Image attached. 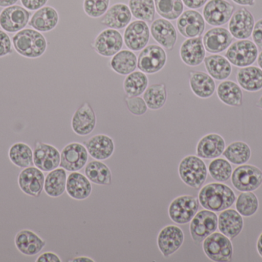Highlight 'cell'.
Returning a JSON list of instances; mask_svg holds the SVG:
<instances>
[{"mask_svg": "<svg viewBox=\"0 0 262 262\" xmlns=\"http://www.w3.org/2000/svg\"><path fill=\"white\" fill-rule=\"evenodd\" d=\"M198 199L203 209L220 212L232 206L236 195L229 186L222 183H212L202 188Z\"/></svg>", "mask_w": 262, "mask_h": 262, "instance_id": "6da1fadb", "label": "cell"}, {"mask_svg": "<svg viewBox=\"0 0 262 262\" xmlns=\"http://www.w3.org/2000/svg\"><path fill=\"white\" fill-rule=\"evenodd\" d=\"M12 41L15 52L23 58H40L48 49V42L45 35L34 29H23L16 32Z\"/></svg>", "mask_w": 262, "mask_h": 262, "instance_id": "7a4b0ae2", "label": "cell"}, {"mask_svg": "<svg viewBox=\"0 0 262 262\" xmlns=\"http://www.w3.org/2000/svg\"><path fill=\"white\" fill-rule=\"evenodd\" d=\"M179 175L183 183L192 189H199L206 181L208 169L206 163L200 157L188 155L180 162Z\"/></svg>", "mask_w": 262, "mask_h": 262, "instance_id": "3957f363", "label": "cell"}, {"mask_svg": "<svg viewBox=\"0 0 262 262\" xmlns=\"http://www.w3.org/2000/svg\"><path fill=\"white\" fill-rule=\"evenodd\" d=\"M205 255L211 261L229 262L232 260L233 246L232 241L221 232H214L203 241Z\"/></svg>", "mask_w": 262, "mask_h": 262, "instance_id": "277c9868", "label": "cell"}, {"mask_svg": "<svg viewBox=\"0 0 262 262\" xmlns=\"http://www.w3.org/2000/svg\"><path fill=\"white\" fill-rule=\"evenodd\" d=\"M258 53V46L253 41L238 39L228 48L226 57L234 66L243 68L255 63Z\"/></svg>", "mask_w": 262, "mask_h": 262, "instance_id": "5b68a950", "label": "cell"}, {"mask_svg": "<svg viewBox=\"0 0 262 262\" xmlns=\"http://www.w3.org/2000/svg\"><path fill=\"white\" fill-rule=\"evenodd\" d=\"M199 206V199L193 195H180L171 201L168 208V215L176 224H188L198 212Z\"/></svg>", "mask_w": 262, "mask_h": 262, "instance_id": "8992f818", "label": "cell"}, {"mask_svg": "<svg viewBox=\"0 0 262 262\" xmlns=\"http://www.w3.org/2000/svg\"><path fill=\"white\" fill-rule=\"evenodd\" d=\"M218 229V216L215 212L204 209L195 214L189 225L191 238L195 244H201Z\"/></svg>", "mask_w": 262, "mask_h": 262, "instance_id": "52a82bcc", "label": "cell"}, {"mask_svg": "<svg viewBox=\"0 0 262 262\" xmlns=\"http://www.w3.org/2000/svg\"><path fill=\"white\" fill-rule=\"evenodd\" d=\"M232 186L239 192H253L262 184V171L252 165H242L232 172Z\"/></svg>", "mask_w": 262, "mask_h": 262, "instance_id": "ba28073f", "label": "cell"}, {"mask_svg": "<svg viewBox=\"0 0 262 262\" xmlns=\"http://www.w3.org/2000/svg\"><path fill=\"white\" fill-rule=\"evenodd\" d=\"M31 13L18 5L4 8L0 12V27L9 33H16L29 24Z\"/></svg>", "mask_w": 262, "mask_h": 262, "instance_id": "9c48e42d", "label": "cell"}, {"mask_svg": "<svg viewBox=\"0 0 262 262\" xmlns=\"http://www.w3.org/2000/svg\"><path fill=\"white\" fill-rule=\"evenodd\" d=\"M166 53L161 46L149 45L142 49L137 59V67L145 74L160 72L166 63Z\"/></svg>", "mask_w": 262, "mask_h": 262, "instance_id": "30bf717a", "label": "cell"}, {"mask_svg": "<svg viewBox=\"0 0 262 262\" xmlns=\"http://www.w3.org/2000/svg\"><path fill=\"white\" fill-rule=\"evenodd\" d=\"M235 9L227 0H209L203 8V16L210 26H221L229 23Z\"/></svg>", "mask_w": 262, "mask_h": 262, "instance_id": "8fae6325", "label": "cell"}, {"mask_svg": "<svg viewBox=\"0 0 262 262\" xmlns=\"http://www.w3.org/2000/svg\"><path fill=\"white\" fill-rule=\"evenodd\" d=\"M89 155L85 146L81 143H69L61 151L59 166L68 172H78L87 165Z\"/></svg>", "mask_w": 262, "mask_h": 262, "instance_id": "7c38bea8", "label": "cell"}, {"mask_svg": "<svg viewBox=\"0 0 262 262\" xmlns=\"http://www.w3.org/2000/svg\"><path fill=\"white\" fill-rule=\"evenodd\" d=\"M45 178L42 171L35 166H29L18 174V187L28 196L38 198L44 191Z\"/></svg>", "mask_w": 262, "mask_h": 262, "instance_id": "4fadbf2b", "label": "cell"}, {"mask_svg": "<svg viewBox=\"0 0 262 262\" xmlns=\"http://www.w3.org/2000/svg\"><path fill=\"white\" fill-rule=\"evenodd\" d=\"M184 232L179 226L169 225L161 229L157 236V246L165 258L175 254L184 243Z\"/></svg>", "mask_w": 262, "mask_h": 262, "instance_id": "5bb4252c", "label": "cell"}, {"mask_svg": "<svg viewBox=\"0 0 262 262\" xmlns=\"http://www.w3.org/2000/svg\"><path fill=\"white\" fill-rule=\"evenodd\" d=\"M61 162V153L52 145L37 142L33 149V163L35 167L43 172H49L58 168Z\"/></svg>", "mask_w": 262, "mask_h": 262, "instance_id": "9a60e30c", "label": "cell"}, {"mask_svg": "<svg viewBox=\"0 0 262 262\" xmlns=\"http://www.w3.org/2000/svg\"><path fill=\"white\" fill-rule=\"evenodd\" d=\"M255 18L252 12L243 7L234 12L229 22V31L237 39H247L252 35L255 26Z\"/></svg>", "mask_w": 262, "mask_h": 262, "instance_id": "2e32d148", "label": "cell"}, {"mask_svg": "<svg viewBox=\"0 0 262 262\" xmlns=\"http://www.w3.org/2000/svg\"><path fill=\"white\" fill-rule=\"evenodd\" d=\"M177 29L183 36L195 38L201 36L206 28V21L201 13L194 9L185 11L177 18Z\"/></svg>", "mask_w": 262, "mask_h": 262, "instance_id": "e0dca14e", "label": "cell"}, {"mask_svg": "<svg viewBox=\"0 0 262 262\" xmlns=\"http://www.w3.org/2000/svg\"><path fill=\"white\" fill-rule=\"evenodd\" d=\"M124 38L117 29H104L95 38L94 46L99 55L104 57L114 56L122 49Z\"/></svg>", "mask_w": 262, "mask_h": 262, "instance_id": "ac0fdd59", "label": "cell"}, {"mask_svg": "<svg viewBox=\"0 0 262 262\" xmlns=\"http://www.w3.org/2000/svg\"><path fill=\"white\" fill-rule=\"evenodd\" d=\"M96 123L95 111L89 103H84L75 111L72 116V130L79 136H86L93 132Z\"/></svg>", "mask_w": 262, "mask_h": 262, "instance_id": "d6986e66", "label": "cell"}, {"mask_svg": "<svg viewBox=\"0 0 262 262\" xmlns=\"http://www.w3.org/2000/svg\"><path fill=\"white\" fill-rule=\"evenodd\" d=\"M149 39V29L147 23L142 20L132 22L126 27L124 41L131 51L144 49Z\"/></svg>", "mask_w": 262, "mask_h": 262, "instance_id": "ffe728a7", "label": "cell"}, {"mask_svg": "<svg viewBox=\"0 0 262 262\" xmlns=\"http://www.w3.org/2000/svg\"><path fill=\"white\" fill-rule=\"evenodd\" d=\"M233 37L229 29L216 27L209 29L203 38L205 49L209 53L218 54L224 52L232 43Z\"/></svg>", "mask_w": 262, "mask_h": 262, "instance_id": "44dd1931", "label": "cell"}, {"mask_svg": "<svg viewBox=\"0 0 262 262\" xmlns=\"http://www.w3.org/2000/svg\"><path fill=\"white\" fill-rule=\"evenodd\" d=\"M46 243L38 234L29 229L19 231L15 236V246L17 250L26 256H35L39 254Z\"/></svg>", "mask_w": 262, "mask_h": 262, "instance_id": "7402d4cb", "label": "cell"}, {"mask_svg": "<svg viewBox=\"0 0 262 262\" xmlns=\"http://www.w3.org/2000/svg\"><path fill=\"white\" fill-rule=\"evenodd\" d=\"M150 33L154 40L167 50H172L177 43V30L173 25L165 18H157L152 22Z\"/></svg>", "mask_w": 262, "mask_h": 262, "instance_id": "603a6c76", "label": "cell"}, {"mask_svg": "<svg viewBox=\"0 0 262 262\" xmlns=\"http://www.w3.org/2000/svg\"><path fill=\"white\" fill-rule=\"evenodd\" d=\"M182 61L189 66H198L206 58V49L201 36L185 40L180 49Z\"/></svg>", "mask_w": 262, "mask_h": 262, "instance_id": "cb8c5ba5", "label": "cell"}, {"mask_svg": "<svg viewBox=\"0 0 262 262\" xmlns=\"http://www.w3.org/2000/svg\"><path fill=\"white\" fill-rule=\"evenodd\" d=\"M89 155L94 159L104 161L108 159L115 152L114 140L104 134L92 136L84 143Z\"/></svg>", "mask_w": 262, "mask_h": 262, "instance_id": "d4e9b609", "label": "cell"}, {"mask_svg": "<svg viewBox=\"0 0 262 262\" xmlns=\"http://www.w3.org/2000/svg\"><path fill=\"white\" fill-rule=\"evenodd\" d=\"M59 15L58 11L50 6H43L34 12L29 20V26L40 32H51L58 26Z\"/></svg>", "mask_w": 262, "mask_h": 262, "instance_id": "484cf974", "label": "cell"}, {"mask_svg": "<svg viewBox=\"0 0 262 262\" xmlns=\"http://www.w3.org/2000/svg\"><path fill=\"white\" fill-rule=\"evenodd\" d=\"M243 227V216L235 209H226L218 217L219 230L229 239L236 238L241 233Z\"/></svg>", "mask_w": 262, "mask_h": 262, "instance_id": "4316f807", "label": "cell"}, {"mask_svg": "<svg viewBox=\"0 0 262 262\" xmlns=\"http://www.w3.org/2000/svg\"><path fill=\"white\" fill-rule=\"evenodd\" d=\"M225 149L226 142L223 136L216 133L208 134L197 144V156L204 159H214L223 155Z\"/></svg>", "mask_w": 262, "mask_h": 262, "instance_id": "83f0119b", "label": "cell"}, {"mask_svg": "<svg viewBox=\"0 0 262 262\" xmlns=\"http://www.w3.org/2000/svg\"><path fill=\"white\" fill-rule=\"evenodd\" d=\"M132 18L130 8L124 3H116L108 8L101 17V23L111 29H121L127 27Z\"/></svg>", "mask_w": 262, "mask_h": 262, "instance_id": "f1b7e54d", "label": "cell"}, {"mask_svg": "<svg viewBox=\"0 0 262 262\" xmlns=\"http://www.w3.org/2000/svg\"><path fill=\"white\" fill-rule=\"evenodd\" d=\"M66 192L73 199H87L92 192V183L86 175L78 172H72L67 178Z\"/></svg>", "mask_w": 262, "mask_h": 262, "instance_id": "f546056e", "label": "cell"}, {"mask_svg": "<svg viewBox=\"0 0 262 262\" xmlns=\"http://www.w3.org/2000/svg\"><path fill=\"white\" fill-rule=\"evenodd\" d=\"M189 86L194 95L200 98H209L215 91L214 78L209 74L193 71L189 73Z\"/></svg>", "mask_w": 262, "mask_h": 262, "instance_id": "4dcf8cb0", "label": "cell"}, {"mask_svg": "<svg viewBox=\"0 0 262 262\" xmlns=\"http://www.w3.org/2000/svg\"><path fill=\"white\" fill-rule=\"evenodd\" d=\"M236 79L244 90L258 92L262 89V69L254 66L240 68L237 72Z\"/></svg>", "mask_w": 262, "mask_h": 262, "instance_id": "1f68e13d", "label": "cell"}, {"mask_svg": "<svg viewBox=\"0 0 262 262\" xmlns=\"http://www.w3.org/2000/svg\"><path fill=\"white\" fill-rule=\"evenodd\" d=\"M67 171L57 168L51 171L45 178L44 191L51 198H58L66 192Z\"/></svg>", "mask_w": 262, "mask_h": 262, "instance_id": "d6a6232c", "label": "cell"}, {"mask_svg": "<svg viewBox=\"0 0 262 262\" xmlns=\"http://www.w3.org/2000/svg\"><path fill=\"white\" fill-rule=\"evenodd\" d=\"M203 62L208 74L214 79L224 81L232 73V64L223 55L213 54L206 57Z\"/></svg>", "mask_w": 262, "mask_h": 262, "instance_id": "836d02e7", "label": "cell"}, {"mask_svg": "<svg viewBox=\"0 0 262 262\" xmlns=\"http://www.w3.org/2000/svg\"><path fill=\"white\" fill-rule=\"evenodd\" d=\"M217 95L222 103L232 107L243 104V92L239 85L230 80H224L217 88Z\"/></svg>", "mask_w": 262, "mask_h": 262, "instance_id": "e575fe53", "label": "cell"}, {"mask_svg": "<svg viewBox=\"0 0 262 262\" xmlns=\"http://www.w3.org/2000/svg\"><path fill=\"white\" fill-rule=\"evenodd\" d=\"M8 155L11 163L19 169H25L34 165L33 150L29 145L23 142L12 145Z\"/></svg>", "mask_w": 262, "mask_h": 262, "instance_id": "d590c367", "label": "cell"}, {"mask_svg": "<svg viewBox=\"0 0 262 262\" xmlns=\"http://www.w3.org/2000/svg\"><path fill=\"white\" fill-rule=\"evenodd\" d=\"M86 177L91 183L98 186H110L112 183V171L107 165L101 161L95 160L86 166Z\"/></svg>", "mask_w": 262, "mask_h": 262, "instance_id": "8d00e7d4", "label": "cell"}, {"mask_svg": "<svg viewBox=\"0 0 262 262\" xmlns=\"http://www.w3.org/2000/svg\"><path fill=\"white\" fill-rule=\"evenodd\" d=\"M223 156L230 163L242 166L246 164L252 156V150L247 143L242 141L233 142L225 149Z\"/></svg>", "mask_w": 262, "mask_h": 262, "instance_id": "74e56055", "label": "cell"}, {"mask_svg": "<svg viewBox=\"0 0 262 262\" xmlns=\"http://www.w3.org/2000/svg\"><path fill=\"white\" fill-rule=\"evenodd\" d=\"M111 66L115 72L120 75H129L137 68V56L132 51H119L111 60Z\"/></svg>", "mask_w": 262, "mask_h": 262, "instance_id": "f35d334b", "label": "cell"}, {"mask_svg": "<svg viewBox=\"0 0 262 262\" xmlns=\"http://www.w3.org/2000/svg\"><path fill=\"white\" fill-rule=\"evenodd\" d=\"M148 86V78L141 71L133 72L127 75L124 82V90L127 96H140Z\"/></svg>", "mask_w": 262, "mask_h": 262, "instance_id": "ab89813d", "label": "cell"}, {"mask_svg": "<svg viewBox=\"0 0 262 262\" xmlns=\"http://www.w3.org/2000/svg\"><path fill=\"white\" fill-rule=\"evenodd\" d=\"M167 98L164 84H152L143 92V99L146 106L152 110H158L164 106Z\"/></svg>", "mask_w": 262, "mask_h": 262, "instance_id": "60d3db41", "label": "cell"}, {"mask_svg": "<svg viewBox=\"0 0 262 262\" xmlns=\"http://www.w3.org/2000/svg\"><path fill=\"white\" fill-rule=\"evenodd\" d=\"M128 6L133 16L138 20L151 23L155 18L154 0H129Z\"/></svg>", "mask_w": 262, "mask_h": 262, "instance_id": "b9f144b4", "label": "cell"}, {"mask_svg": "<svg viewBox=\"0 0 262 262\" xmlns=\"http://www.w3.org/2000/svg\"><path fill=\"white\" fill-rule=\"evenodd\" d=\"M156 11L163 18L177 19L184 10L182 0H154Z\"/></svg>", "mask_w": 262, "mask_h": 262, "instance_id": "7bdbcfd3", "label": "cell"}, {"mask_svg": "<svg viewBox=\"0 0 262 262\" xmlns=\"http://www.w3.org/2000/svg\"><path fill=\"white\" fill-rule=\"evenodd\" d=\"M235 201V209L242 216L251 217L258 212L259 201L254 192H242Z\"/></svg>", "mask_w": 262, "mask_h": 262, "instance_id": "ee69618b", "label": "cell"}, {"mask_svg": "<svg viewBox=\"0 0 262 262\" xmlns=\"http://www.w3.org/2000/svg\"><path fill=\"white\" fill-rule=\"evenodd\" d=\"M209 175L218 183H225L231 178L232 175V166L227 159L214 158L208 168Z\"/></svg>", "mask_w": 262, "mask_h": 262, "instance_id": "f6af8a7d", "label": "cell"}, {"mask_svg": "<svg viewBox=\"0 0 262 262\" xmlns=\"http://www.w3.org/2000/svg\"><path fill=\"white\" fill-rule=\"evenodd\" d=\"M110 0H84V12L92 18H99L107 12Z\"/></svg>", "mask_w": 262, "mask_h": 262, "instance_id": "bcb514c9", "label": "cell"}, {"mask_svg": "<svg viewBox=\"0 0 262 262\" xmlns=\"http://www.w3.org/2000/svg\"><path fill=\"white\" fill-rule=\"evenodd\" d=\"M125 103L127 104V109L133 115L140 116V115H144L147 111L148 107L144 99L140 97L127 96L125 98Z\"/></svg>", "mask_w": 262, "mask_h": 262, "instance_id": "7dc6e473", "label": "cell"}, {"mask_svg": "<svg viewBox=\"0 0 262 262\" xmlns=\"http://www.w3.org/2000/svg\"><path fill=\"white\" fill-rule=\"evenodd\" d=\"M13 52L12 40L7 32L0 29V58L7 56Z\"/></svg>", "mask_w": 262, "mask_h": 262, "instance_id": "c3c4849f", "label": "cell"}, {"mask_svg": "<svg viewBox=\"0 0 262 262\" xmlns=\"http://www.w3.org/2000/svg\"><path fill=\"white\" fill-rule=\"evenodd\" d=\"M23 7L28 10L36 11L47 4L49 0H20Z\"/></svg>", "mask_w": 262, "mask_h": 262, "instance_id": "681fc988", "label": "cell"}, {"mask_svg": "<svg viewBox=\"0 0 262 262\" xmlns=\"http://www.w3.org/2000/svg\"><path fill=\"white\" fill-rule=\"evenodd\" d=\"M252 37L255 44L262 50V18L255 23Z\"/></svg>", "mask_w": 262, "mask_h": 262, "instance_id": "f907efd6", "label": "cell"}, {"mask_svg": "<svg viewBox=\"0 0 262 262\" xmlns=\"http://www.w3.org/2000/svg\"><path fill=\"white\" fill-rule=\"evenodd\" d=\"M36 262H61V259L57 254L52 252H46L41 254L35 260Z\"/></svg>", "mask_w": 262, "mask_h": 262, "instance_id": "816d5d0a", "label": "cell"}, {"mask_svg": "<svg viewBox=\"0 0 262 262\" xmlns=\"http://www.w3.org/2000/svg\"><path fill=\"white\" fill-rule=\"evenodd\" d=\"M186 7L191 9H197L206 5L208 0H182Z\"/></svg>", "mask_w": 262, "mask_h": 262, "instance_id": "f5cc1de1", "label": "cell"}, {"mask_svg": "<svg viewBox=\"0 0 262 262\" xmlns=\"http://www.w3.org/2000/svg\"><path fill=\"white\" fill-rule=\"evenodd\" d=\"M232 1L243 6H255V0H232Z\"/></svg>", "mask_w": 262, "mask_h": 262, "instance_id": "db71d44e", "label": "cell"}, {"mask_svg": "<svg viewBox=\"0 0 262 262\" xmlns=\"http://www.w3.org/2000/svg\"><path fill=\"white\" fill-rule=\"evenodd\" d=\"M18 0H0V7H9L18 3Z\"/></svg>", "mask_w": 262, "mask_h": 262, "instance_id": "11a10c76", "label": "cell"}, {"mask_svg": "<svg viewBox=\"0 0 262 262\" xmlns=\"http://www.w3.org/2000/svg\"><path fill=\"white\" fill-rule=\"evenodd\" d=\"M72 261L74 262H95V260L92 259L91 258H89V257H77V258H74Z\"/></svg>", "mask_w": 262, "mask_h": 262, "instance_id": "9f6ffc18", "label": "cell"}, {"mask_svg": "<svg viewBox=\"0 0 262 262\" xmlns=\"http://www.w3.org/2000/svg\"><path fill=\"white\" fill-rule=\"evenodd\" d=\"M257 251H258V255L262 258V233L260 235L258 241H257Z\"/></svg>", "mask_w": 262, "mask_h": 262, "instance_id": "6f0895ef", "label": "cell"}, {"mask_svg": "<svg viewBox=\"0 0 262 262\" xmlns=\"http://www.w3.org/2000/svg\"><path fill=\"white\" fill-rule=\"evenodd\" d=\"M257 63H258V67L262 69V50L260 53H258V58H257Z\"/></svg>", "mask_w": 262, "mask_h": 262, "instance_id": "680465c9", "label": "cell"}, {"mask_svg": "<svg viewBox=\"0 0 262 262\" xmlns=\"http://www.w3.org/2000/svg\"><path fill=\"white\" fill-rule=\"evenodd\" d=\"M256 105L257 106H258V107L259 108V109H261L262 110V95L261 97H260L258 101L257 102Z\"/></svg>", "mask_w": 262, "mask_h": 262, "instance_id": "91938a15", "label": "cell"}]
</instances>
